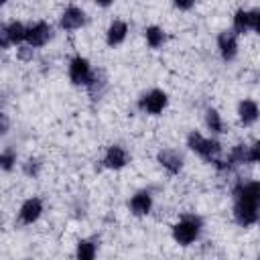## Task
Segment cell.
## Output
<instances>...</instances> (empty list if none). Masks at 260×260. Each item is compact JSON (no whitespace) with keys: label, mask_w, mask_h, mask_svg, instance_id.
<instances>
[{"label":"cell","mask_w":260,"mask_h":260,"mask_svg":"<svg viewBox=\"0 0 260 260\" xmlns=\"http://www.w3.org/2000/svg\"><path fill=\"white\" fill-rule=\"evenodd\" d=\"M234 219L240 228H252L258 221L260 185L258 181H240L234 187Z\"/></svg>","instance_id":"1"},{"label":"cell","mask_w":260,"mask_h":260,"mask_svg":"<svg viewBox=\"0 0 260 260\" xmlns=\"http://www.w3.org/2000/svg\"><path fill=\"white\" fill-rule=\"evenodd\" d=\"M187 146L189 150H193L197 156H201L203 160L215 165L217 169L221 167V160H223V148H221V142L213 136H203L201 132L197 130H191L187 134Z\"/></svg>","instance_id":"2"},{"label":"cell","mask_w":260,"mask_h":260,"mask_svg":"<svg viewBox=\"0 0 260 260\" xmlns=\"http://www.w3.org/2000/svg\"><path fill=\"white\" fill-rule=\"evenodd\" d=\"M201 230H203V221L199 215H183L173 228H171V236L173 240L179 244V246H191L199 240L201 236Z\"/></svg>","instance_id":"3"},{"label":"cell","mask_w":260,"mask_h":260,"mask_svg":"<svg viewBox=\"0 0 260 260\" xmlns=\"http://www.w3.org/2000/svg\"><path fill=\"white\" fill-rule=\"evenodd\" d=\"M67 75H69V81H71L73 85H83V87H87L89 81L93 79L95 71L91 69V63H89L85 57L75 55V57L69 61V65H67Z\"/></svg>","instance_id":"4"},{"label":"cell","mask_w":260,"mask_h":260,"mask_svg":"<svg viewBox=\"0 0 260 260\" xmlns=\"http://www.w3.org/2000/svg\"><path fill=\"white\" fill-rule=\"evenodd\" d=\"M167 104H169V95H167V91H162V89H148L146 93H142L140 95V100H138V108L144 112V114H150V116H158V114H162L165 112V108H167Z\"/></svg>","instance_id":"5"},{"label":"cell","mask_w":260,"mask_h":260,"mask_svg":"<svg viewBox=\"0 0 260 260\" xmlns=\"http://www.w3.org/2000/svg\"><path fill=\"white\" fill-rule=\"evenodd\" d=\"M51 39H53V26H51L47 20H37V22H32V24L26 26L24 43L30 45L32 49L45 47Z\"/></svg>","instance_id":"6"},{"label":"cell","mask_w":260,"mask_h":260,"mask_svg":"<svg viewBox=\"0 0 260 260\" xmlns=\"http://www.w3.org/2000/svg\"><path fill=\"white\" fill-rule=\"evenodd\" d=\"M43 211H45L43 201L39 197H28L18 207V221L22 225H32L35 221H39V217L43 215Z\"/></svg>","instance_id":"7"},{"label":"cell","mask_w":260,"mask_h":260,"mask_svg":"<svg viewBox=\"0 0 260 260\" xmlns=\"http://www.w3.org/2000/svg\"><path fill=\"white\" fill-rule=\"evenodd\" d=\"M130 162V154L128 150L122 146V144H112L106 148L104 152V158H102V165L106 169H112V171H120L124 169L126 165Z\"/></svg>","instance_id":"8"},{"label":"cell","mask_w":260,"mask_h":260,"mask_svg":"<svg viewBox=\"0 0 260 260\" xmlns=\"http://www.w3.org/2000/svg\"><path fill=\"white\" fill-rule=\"evenodd\" d=\"M156 162L169 173V175H179L183 171V154L175 148H160L156 152Z\"/></svg>","instance_id":"9"},{"label":"cell","mask_w":260,"mask_h":260,"mask_svg":"<svg viewBox=\"0 0 260 260\" xmlns=\"http://www.w3.org/2000/svg\"><path fill=\"white\" fill-rule=\"evenodd\" d=\"M152 205H154V201H152V193H150L148 189L136 191V193L130 197V201H128V209H130V213L136 215V217L148 215V213L152 211Z\"/></svg>","instance_id":"10"},{"label":"cell","mask_w":260,"mask_h":260,"mask_svg":"<svg viewBox=\"0 0 260 260\" xmlns=\"http://www.w3.org/2000/svg\"><path fill=\"white\" fill-rule=\"evenodd\" d=\"M238 35L234 30H221L217 35V51L223 61H234L238 57Z\"/></svg>","instance_id":"11"},{"label":"cell","mask_w":260,"mask_h":260,"mask_svg":"<svg viewBox=\"0 0 260 260\" xmlns=\"http://www.w3.org/2000/svg\"><path fill=\"white\" fill-rule=\"evenodd\" d=\"M83 24H85V12L75 4H69L59 16V26L63 30H77Z\"/></svg>","instance_id":"12"},{"label":"cell","mask_w":260,"mask_h":260,"mask_svg":"<svg viewBox=\"0 0 260 260\" xmlns=\"http://www.w3.org/2000/svg\"><path fill=\"white\" fill-rule=\"evenodd\" d=\"M258 116H260V110H258V104H256L254 100L244 98V100L238 104V118H240L242 126H252V124H256Z\"/></svg>","instance_id":"13"},{"label":"cell","mask_w":260,"mask_h":260,"mask_svg":"<svg viewBox=\"0 0 260 260\" xmlns=\"http://www.w3.org/2000/svg\"><path fill=\"white\" fill-rule=\"evenodd\" d=\"M128 37V24L124 20H112L110 26L106 28V43L108 47H118L126 41Z\"/></svg>","instance_id":"14"},{"label":"cell","mask_w":260,"mask_h":260,"mask_svg":"<svg viewBox=\"0 0 260 260\" xmlns=\"http://www.w3.org/2000/svg\"><path fill=\"white\" fill-rule=\"evenodd\" d=\"M98 254V240L93 238H83L75 246V258L79 260H93Z\"/></svg>","instance_id":"15"},{"label":"cell","mask_w":260,"mask_h":260,"mask_svg":"<svg viewBox=\"0 0 260 260\" xmlns=\"http://www.w3.org/2000/svg\"><path fill=\"white\" fill-rule=\"evenodd\" d=\"M144 41H146V45L150 49H160L165 45V41H167V32L160 26L150 24V26L144 28Z\"/></svg>","instance_id":"16"},{"label":"cell","mask_w":260,"mask_h":260,"mask_svg":"<svg viewBox=\"0 0 260 260\" xmlns=\"http://www.w3.org/2000/svg\"><path fill=\"white\" fill-rule=\"evenodd\" d=\"M205 126L211 134H223L225 132V124L221 120V114L215 108H207L205 110Z\"/></svg>","instance_id":"17"},{"label":"cell","mask_w":260,"mask_h":260,"mask_svg":"<svg viewBox=\"0 0 260 260\" xmlns=\"http://www.w3.org/2000/svg\"><path fill=\"white\" fill-rule=\"evenodd\" d=\"M232 30L236 35H244L250 30V10H244V8L236 10L234 20H232Z\"/></svg>","instance_id":"18"},{"label":"cell","mask_w":260,"mask_h":260,"mask_svg":"<svg viewBox=\"0 0 260 260\" xmlns=\"http://www.w3.org/2000/svg\"><path fill=\"white\" fill-rule=\"evenodd\" d=\"M14 167H16V152H14V148L8 146L0 152V171L10 173V171H14Z\"/></svg>","instance_id":"19"},{"label":"cell","mask_w":260,"mask_h":260,"mask_svg":"<svg viewBox=\"0 0 260 260\" xmlns=\"http://www.w3.org/2000/svg\"><path fill=\"white\" fill-rule=\"evenodd\" d=\"M8 32H10L12 45H20V43H24L26 26H24L22 22H18V20H12V22H8Z\"/></svg>","instance_id":"20"},{"label":"cell","mask_w":260,"mask_h":260,"mask_svg":"<svg viewBox=\"0 0 260 260\" xmlns=\"http://www.w3.org/2000/svg\"><path fill=\"white\" fill-rule=\"evenodd\" d=\"M41 171H43V162L39 160V158H26L24 162H22V173L26 175V177H30V179H37L39 175H41Z\"/></svg>","instance_id":"21"},{"label":"cell","mask_w":260,"mask_h":260,"mask_svg":"<svg viewBox=\"0 0 260 260\" xmlns=\"http://www.w3.org/2000/svg\"><path fill=\"white\" fill-rule=\"evenodd\" d=\"M16 57H18L20 61L28 63V61H32V57H35V49H32L30 45H26V43H20V45H16Z\"/></svg>","instance_id":"22"},{"label":"cell","mask_w":260,"mask_h":260,"mask_svg":"<svg viewBox=\"0 0 260 260\" xmlns=\"http://www.w3.org/2000/svg\"><path fill=\"white\" fill-rule=\"evenodd\" d=\"M10 45H12V41H10L8 24H0V49H8Z\"/></svg>","instance_id":"23"},{"label":"cell","mask_w":260,"mask_h":260,"mask_svg":"<svg viewBox=\"0 0 260 260\" xmlns=\"http://www.w3.org/2000/svg\"><path fill=\"white\" fill-rule=\"evenodd\" d=\"M250 30L252 32H258L260 30V10L258 8H252L250 10Z\"/></svg>","instance_id":"24"},{"label":"cell","mask_w":260,"mask_h":260,"mask_svg":"<svg viewBox=\"0 0 260 260\" xmlns=\"http://www.w3.org/2000/svg\"><path fill=\"white\" fill-rule=\"evenodd\" d=\"M8 130H10V118H8L6 112L0 110V136L8 134Z\"/></svg>","instance_id":"25"},{"label":"cell","mask_w":260,"mask_h":260,"mask_svg":"<svg viewBox=\"0 0 260 260\" xmlns=\"http://www.w3.org/2000/svg\"><path fill=\"white\" fill-rule=\"evenodd\" d=\"M173 4H175V8L185 12V10H191L195 6V0H173Z\"/></svg>","instance_id":"26"},{"label":"cell","mask_w":260,"mask_h":260,"mask_svg":"<svg viewBox=\"0 0 260 260\" xmlns=\"http://www.w3.org/2000/svg\"><path fill=\"white\" fill-rule=\"evenodd\" d=\"M93 2H95L98 6H102V8H106V6H112L116 0H93Z\"/></svg>","instance_id":"27"},{"label":"cell","mask_w":260,"mask_h":260,"mask_svg":"<svg viewBox=\"0 0 260 260\" xmlns=\"http://www.w3.org/2000/svg\"><path fill=\"white\" fill-rule=\"evenodd\" d=\"M6 2H8V0H0V6H2V4H6Z\"/></svg>","instance_id":"28"}]
</instances>
